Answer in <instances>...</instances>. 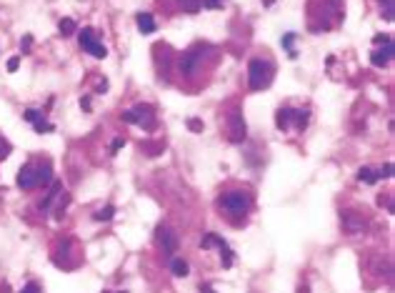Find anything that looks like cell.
Returning <instances> with one entry per match:
<instances>
[{
	"instance_id": "17",
	"label": "cell",
	"mask_w": 395,
	"mask_h": 293,
	"mask_svg": "<svg viewBox=\"0 0 395 293\" xmlns=\"http://www.w3.org/2000/svg\"><path fill=\"white\" fill-rule=\"evenodd\" d=\"M113 213H115V208H113V206H105L103 211H95V213H93V218H95V221H110V218H113Z\"/></svg>"
},
{
	"instance_id": "14",
	"label": "cell",
	"mask_w": 395,
	"mask_h": 293,
	"mask_svg": "<svg viewBox=\"0 0 395 293\" xmlns=\"http://www.w3.org/2000/svg\"><path fill=\"white\" fill-rule=\"evenodd\" d=\"M58 30H60V35H65V38L73 35V33H75V20H73V18H63V20L58 23Z\"/></svg>"
},
{
	"instance_id": "32",
	"label": "cell",
	"mask_w": 395,
	"mask_h": 293,
	"mask_svg": "<svg viewBox=\"0 0 395 293\" xmlns=\"http://www.w3.org/2000/svg\"><path fill=\"white\" fill-rule=\"evenodd\" d=\"M80 108H83L85 113H90V110H93V108H90V98H88V95H85V98H80Z\"/></svg>"
},
{
	"instance_id": "35",
	"label": "cell",
	"mask_w": 395,
	"mask_h": 293,
	"mask_svg": "<svg viewBox=\"0 0 395 293\" xmlns=\"http://www.w3.org/2000/svg\"><path fill=\"white\" fill-rule=\"evenodd\" d=\"M105 293H110V291H105ZM120 293H128V291H120Z\"/></svg>"
},
{
	"instance_id": "31",
	"label": "cell",
	"mask_w": 395,
	"mask_h": 293,
	"mask_svg": "<svg viewBox=\"0 0 395 293\" xmlns=\"http://www.w3.org/2000/svg\"><path fill=\"white\" fill-rule=\"evenodd\" d=\"M388 40H390V35H383V33H378V35H375V38H373V43H375V45H380V43H383V45H385V43H388Z\"/></svg>"
},
{
	"instance_id": "13",
	"label": "cell",
	"mask_w": 395,
	"mask_h": 293,
	"mask_svg": "<svg viewBox=\"0 0 395 293\" xmlns=\"http://www.w3.org/2000/svg\"><path fill=\"white\" fill-rule=\"evenodd\" d=\"M358 181H363V183H378V176H375V168H370V166H365V168H360V171H358Z\"/></svg>"
},
{
	"instance_id": "10",
	"label": "cell",
	"mask_w": 395,
	"mask_h": 293,
	"mask_svg": "<svg viewBox=\"0 0 395 293\" xmlns=\"http://www.w3.org/2000/svg\"><path fill=\"white\" fill-rule=\"evenodd\" d=\"M135 20H138V30H140L143 35H150V33H155V28H158V25H155V18H153L150 13H138Z\"/></svg>"
},
{
	"instance_id": "27",
	"label": "cell",
	"mask_w": 395,
	"mask_h": 293,
	"mask_svg": "<svg viewBox=\"0 0 395 293\" xmlns=\"http://www.w3.org/2000/svg\"><path fill=\"white\" fill-rule=\"evenodd\" d=\"M30 45H33V35H25V38L20 40V48H23V53H30V50H33Z\"/></svg>"
},
{
	"instance_id": "34",
	"label": "cell",
	"mask_w": 395,
	"mask_h": 293,
	"mask_svg": "<svg viewBox=\"0 0 395 293\" xmlns=\"http://www.w3.org/2000/svg\"><path fill=\"white\" fill-rule=\"evenodd\" d=\"M200 293H213V288L210 286H200Z\"/></svg>"
},
{
	"instance_id": "24",
	"label": "cell",
	"mask_w": 395,
	"mask_h": 293,
	"mask_svg": "<svg viewBox=\"0 0 395 293\" xmlns=\"http://www.w3.org/2000/svg\"><path fill=\"white\" fill-rule=\"evenodd\" d=\"M25 120H30V123H35V120H40L43 118V110H38V108H30V110H25V115H23Z\"/></svg>"
},
{
	"instance_id": "1",
	"label": "cell",
	"mask_w": 395,
	"mask_h": 293,
	"mask_svg": "<svg viewBox=\"0 0 395 293\" xmlns=\"http://www.w3.org/2000/svg\"><path fill=\"white\" fill-rule=\"evenodd\" d=\"M250 206H253L250 196H245V193H240V191H228V193H223V196L218 198V208H220L225 216H230L233 221L245 218L248 211H250Z\"/></svg>"
},
{
	"instance_id": "33",
	"label": "cell",
	"mask_w": 395,
	"mask_h": 293,
	"mask_svg": "<svg viewBox=\"0 0 395 293\" xmlns=\"http://www.w3.org/2000/svg\"><path fill=\"white\" fill-rule=\"evenodd\" d=\"M105 90H108V80H103V83L98 85V93H105Z\"/></svg>"
},
{
	"instance_id": "20",
	"label": "cell",
	"mask_w": 395,
	"mask_h": 293,
	"mask_svg": "<svg viewBox=\"0 0 395 293\" xmlns=\"http://www.w3.org/2000/svg\"><path fill=\"white\" fill-rule=\"evenodd\" d=\"M188 128H190L193 133H203V128H205V125H203V120H200V118H188Z\"/></svg>"
},
{
	"instance_id": "2",
	"label": "cell",
	"mask_w": 395,
	"mask_h": 293,
	"mask_svg": "<svg viewBox=\"0 0 395 293\" xmlns=\"http://www.w3.org/2000/svg\"><path fill=\"white\" fill-rule=\"evenodd\" d=\"M273 80V63L270 60H263V58H253L248 63V83L253 90H263L268 88Z\"/></svg>"
},
{
	"instance_id": "12",
	"label": "cell",
	"mask_w": 395,
	"mask_h": 293,
	"mask_svg": "<svg viewBox=\"0 0 395 293\" xmlns=\"http://www.w3.org/2000/svg\"><path fill=\"white\" fill-rule=\"evenodd\" d=\"M218 248H220V258H223V268H230V266H233V251H230V246H228V241H225V238H220V241H218Z\"/></svg>"
},
{
	"instance_id": "29",
	"label": "cell",
	"mask_w": 395,
	"mask_h": 293,
	"mask_svg": "<svg viewBox=\"0 0 395 293\" xmlns=\"http://www.w3.org/2000/svg\"><path fill=\"white\" fill-rule=\"evenodd\" d=\"M20 293H43V291H40V286H38L35 281H30V283H28V286H25Z\"/></svg>"
},
{
	"instance_id": "4",
	"label": "cell",
	"mask_w": 395,
	"mask_h": 293,
	"mask_svg": "<svg viewBox=\"0 0 395 293\" xmlns=\"http://www.w3.org/2000/svg\"><path fill=\"white\" fill-rule=\"evenodd\" d=\"M123 123H135V125H143V128H153L155 125V115H153V108L150 105H133L130 110H125L123 115Z\"/></svg>"
},
{
	"instance_id": "25",
	"label": "cell",
	"mask_w": 395,
	"mask_h": 293,
	"mask_svg": "<svg viewBox=\"0 0 395 293\" xmlns=\"http://www.w3.org/2000/svg\"><path fill=\"white\" fill-rule=\"evenodd\" d=\"M383 3V8H385V20L390 23L393 20V0H380Z\"/></svg>"
},
{
	"instance_id": "6",
	"label": "cell",
	"mask_w": 395,
	"mask_h": 293,
	"mask_svg": "<svg viewBox=\"0 0 395 293\" xmlns=\"http://www.w3.org/2000/svg\"><path fill=\"white\" fill-rule=\"evenodd\" d=\"M155 241L163 246V251L165 253H175L178 251V236H175V231L170 228V226H158L155 228Z\"/></svg>"
},
{
	"instance_id": "23",
	"label": "cell",
	"mask_w": 395,
	"mask_h": 293,
	"mask_svg": "<svg viewBox=\"0 0 395 293\" xmlns=\"http://www.w3.org/2000/svg\"><path fill=\"white\" fill-rule=\"evenodd\" d=\"M200 8H208V10H220V8H223V0H200Z\"/></svg>"
},
{
	"instance_id": "15",
	"label": "cell",
	"mask_w": 395,
	"mask_h": 293,
	"mask_svg": "<svg viewBox=\"0 0 395 293\" xmlns=\"http://www.w3.org/2000/svg\"><path fill=\"white\" fill-rule=\"evenodd\" d=\"M178 5L185 13H198V10H200V0H178Z\"/></svg>"
},
{
	"instance_id": "19",
	"label": "cell",
	"mask_w": 395,
	"mask_h": 293,
	"mask_svg": "<svg viewBox=\"0 0 395 293\" xmlns=\"http://www.w3.org/2000/svg\"><path fill=\"white\" fill-rule=\"evenodd\" d=\"M363 228V221H358V218H345V231L348 233H358Z\"/></svg>"
},
{
	"instance_id": "11",
	"label": "cell",
	"mask_w": 395,
	"mask_h": 293,
	"mask_svg": "<svg viewBox=\"0 0 395 293\" xmlns=\"http://www.w3.org/2000/svg\"><path fill=\"white\" fill-rule=\"evenodd\" d=\"M170 271H173L175 278H185V276L190 273V266H188V261H183V258H173V261H170Z\"/></svg>"
},
{
	"instance_id": "7",
	"label": "cell",
	"mask_w": 395,
	"mask_h": 293,
	"mask_svg": "<svg viewBox=\"0 0 395 293\" xmlns=\"http://www.w3.org/2000/svg\"><path fill=\"white\" fill-rule=\"evenodd\" d=\"M245 135H248V130H245V120H243L240 110H233V113H230V130H228V140H230V143H243V140H245Z\"/></svg>"
},
{
	"instance_id": "16",
	"label": "cell",
	"mask_w": 395,
	"mask_h": 293,
	"mask_svg": "<svg viewBox=\"0 0 395 293\" xmlns=\"http://www.w3.org/2000/svg\"><path fill=\"white\" fill-rule=\"evenodd\" d=\"M50 178H53L50 166H48V163H40V166H38V186H40V183H48Z\"/></svg>"
},
{
	"instance_id": "21",
	"label": "cell",
	"mask_w": 395,
	"mask_h": 293,
	"mask_svg": "<svg viewBox=\"0 0 395 293\" xmlns=\"http://www.w3.org/2000/svg\"><path fill=\"white\" fill-rule=\"evenodd\" d=\"M33 125H35V133H53V125H50L48 120H43V118H40V120H35Z\"/></svg>"
},
{
	"instance_id": "28",
	"label": "cell",
	"mask_w": 395,
	"mask_h": 293,
	"mask_svg": "<svg viewBox=\"0 0 395 293\" xmlns=\"http://www.w3.org/2000/svg\"><path fill=\"white\" fill-rule=\"evenodd\" d=\"M18 65H20V58H18V55L8 58V73H15V70H18Z\"/></svg>"
},
{
	"instance_id": "9",
	"label": "cell",
	"mask_w": 395,
	"mask_h": 293,
	"mask_svg": "<svg viewBox=\"0 0 395 293\" xmlns=\"http://www.w3.org/2000/svg\"><path fill=\"white\" fill-rule=\"evenodd\" d=\"M390 60H393V40H388L385 48H378V50L370 53V63H373L375 68H385Z\"/></svg>"
},
{
	"instance_id": "5",
	"label": "cell",
	"mask_w": 395,
	"mask_h": 293,
	"mask_svg": "<svg viewBox=\"0 0 395 293\" xmlns=\"http://www.w3.org/2000/svg\"><path fill=\"white\" fill-rule=\"evenodd\" d=\"M78 40H80V48H83L85 53H90L93 58H105V55H108V48L95 38L93 28H83L80 35H78Z\"/></svg>"
},
{
	"instance_id": "3",
	"label": "cell",
	"mask_w": 395,
	"mask_h": 293,
	"mask_svg": "<svg viewBox=\"0 0 395 293\" xmlns=\"http://www.w3.org/2000/svg\"><path fill=\"white\" fill-rule=\"evenodd\" d=\"M203 48H205V45H193L190 50H185V53L180 55L178 70H180L185 78H193V75L198 73V68H200V63H203Z\"/></svg>"
},
{
	"instance_id": "8",
	"label": "cell",
	"mask_w": 395,
	"mask_h": 293,
	"mask_svg": "<svg viewBox=\"0 0 395 293\" xmlns=\"http://www.w3.org/2000/svg\"><path fill=\"white\" fill-rule=\"evenodd\" d=\"M15 183H18V188H23V191H33V188L38 186V166H35V163L23 166L20 173H18V178H15Z\"/></svg>"
},
{
	"instance_id": "18",
	"label": "cell",
	"mask_w": 395,
	"mask_h": 293,
	"mask_svg": "<svg viewBox=\"0 0 395 293\" xmlns=\"http://www.w3.org/2000/svg\"><path fill=\"white\" fill-rule=\"evenodd\" d=\"M375 176H378V181H383V178H390V176H393V163H385V166L375 168Z\"/></svg>"
},
{
	"instance_id": "22",
	"label": "cell",
	"mask_w": 395,
	"mask_h": 293,
	"mask_svg": "<svg viewBox=\"0 0 395 293\" xmlns=\"http://www.w3.org/2000/svg\"><path fill=\"white\" fill-rule=\"evenodd\" d=\"M8 156H10V143L0 135V161H5Z\"/></svg>"
},
{
	"instance_id": "26",
	"label": "cell",
	"mask_w": 395,
	"mask_h": 293,
	"mask_svg": "<svg viewBox=\"0 0 395 293\" xmlns=\"http://www.w3.org/2000/svg\"><path fill=\"white\" fill-rule=\"evenodd\" d=\"M123 145H125V140H123V138H115V140H113V143H110V153H113V156H115V153H118V151H120V148H123Z\"/></svg>"
},
{
	"instance_id": "30",
	"label": "cell",
	"mask_w": 395,
	"mask_h": 293,
	"mask_svg": "<svg viewBox=\"0 0 395 293\" xmlns=\"http://www.w3.org/2000/svg\"><path fill=\"white\" fill-rule=\"evenodd\" d=\"M293 40H295V33H285V38H283V48H288V50H290Z\"/></svg>"
}]
</instances>
